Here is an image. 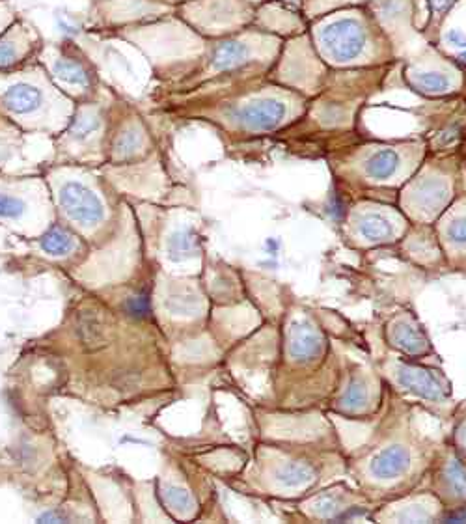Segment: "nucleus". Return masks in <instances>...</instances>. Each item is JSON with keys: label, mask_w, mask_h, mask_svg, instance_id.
I'll list each match as a JSON object with an SVG mask.
<instances>
[{"label": "nucleus", "mask_w": 466, "mask_h": 524, "mask_svg": "<svg viewBox=\"0 0 466 524\" xmlns=\"http://www.w3.org/2000/svg\"><path fill=\"white\" fill-rule=\"evenodd\" d=\"M330 68L317 56L308 32L284 40L269 79L299 92L304 97H314L329 77Z\"/></svg>", "instance_id": "nucleus-7"}, {"label": "nucleus", "mask_w": 466, "mask_h": 524, "mask_svg": "<svg viewBox=\"0 0 466 524\" xmlns=\"http://www.w3.org/2000/svg\"><path fill=\"white\" fill-rule=\"evenodd\" d=\"M53 196L56 206L69 221L96 228L107 219V202L94 178L81 170L56 172L53 176Z\"/></svg>", "instance_id": "nucleus-9"}, {"label": "nucleus", "mask_w": 466, "mask_h": 524, "mask_svg": "<svg viewBox=\"0 0 466 524\" xmlns=\"http://www.w3.org/2000/svg\"><path fill=\"white\" fill-rule=\"evenodd\" d=\"M14 127L15 125L12 124V122H8L4 116H0V155H4L6 153V135H10V133H14Z\"/></svg>", "instance_id": "nucleus-28"}, {"label": "nucleus", "mask_w": 466, "mask_h": 524, "mask_svg": "<svg viewBox=\"0 0 466 524\" xmlns=\"http://www.w3.org/2000/svg\"><path fill=\"white\" fill-rule=\"evenodd\" d=\"M256 8L258 6H282L288 10H295V12H302V2L304 0H250Z\"/></svg>", "instance_id": "nucleus-26"}, {"label": "nucleus", "mask_w": 466, "mask_h": 524, "mask_svg": "<svg viewBox=\"0 0 466 524\" xmlns=\"http://www.w3.org/2000/svg\"><path fill=\"white\" fill-rule=\"evenodd\" d=\"M153 2H159V4H163V6H168V8L176 10L178 6L185 4V2H191V0H153Z\"/></svg>", "instance_id": "nucleus-30"}, {"label": "nucleus", "mask_w": 466, "mask_h": 524, "mask_svg": "<svg viewBox=\"0 0 466 524\" xmlns=\"http://www.w3.org/2000/svg\"><path fill=\"white\" fill-rule=\"evenodd\" d=\"M88 28L97 34L157 21L174 14L172 8L153 0H90Z\"/></svg>", "instance_id": "nucleus-11"}, {"label": "nucleus", "mask_w": 466, "mask_h": 524, "mask_svg": "<svg viewBox=\"0 0 466 524\" xmlns=\"http://www.w3.org/2000/svg\"><path fill=\"white\" fill-rule=\"evenodd\" d=\"M38 523H68V517L60 511H47L38 517Z\"/></svg>", "instance_id": "nucleus-29"}, {"label": "nucleus", "mask_w": 466, "mask_h": 524, "mask_svg": "<svg viewBox=\"0 0 466 524\" xmlns=\"http://www.w3.org/2000/svg\"><path fill=\"white\" fill-rule=\"evenodd\" d=\"M125 312H127L129 318L137 319V321L150 318V297H148L146 293H140V295H135V297L127 299V303H125Z\"/></svg>", "instance_id": "nucleus-23"}, {"label": "nucleus", "mask_w": 466, "mask_h": 524, "mask_svg": "<svg viewBox=\"0 0 466 524\" xmlns=\"http://www.w3.org/2000/svg\"><path fill=\"white\" fill-rule=\"evenodd\" d=\"M38 62L56 88L73 103L94 99L105 84L96 62L79 43L71 40L43 43Z\"/></svg>", "instance_id": "nucleus-5"}, {"label": "nucleus", "mask_w": 466, "mask_h": 524, "mask_svg": "<svg viewBox=\"0 0 466 524\" xmlns=\"http://www.w3.org/2000/svg\"><path fill=\"white\" fill-rule=\"evenodd\" d=\"M418 144H375L368 146L360 159V172L371 183H392L411 172Z\"/></svg>", "instance_id": "nucleus-13"}, {"label": "nucleus", "mask_w": 466, "mask_h": 524, "mask_svg": "<svg viewBox=\"0 0 466 524\" xmlns=\"http://www.w3.org/2000/svg\"><path fill=\"white\" fill-rule=\"evenodd\" d=\"M459 2L461 0H414V23L420 15L424 17L418 30L427 42L435 43L442 23Z\"/></svg>", "instance_id": "nucleus-16"}, {"label": "nucleus", "mask_w": 466, "mask_h": 524, "mask_svg": "<svg viewBox=\"0 0 466 524\" xmlns=\"http://www.w3.org/2000/svg\"><path fill=\"white\" fill-rule=\"evenodd\" d=\"M174 15L200 36L215 40L254 27L256 6L250 0H191Z\"/></svg>", "instance_id": "nucleus-8"}, {"label": "nucleus", "mask_w": 466, "mask_h": 524, "mask_svg": "<svg viewBox=\"0 0 466 524\" xmlns=\"http://www.w3.org/2000/svg\"><path fill=\"white\" fill-rule=\"evenodd\" d=\"M450 235H452L453 241L466 243V215L453 222L452 228H450Z\"/></svg>", "instance_id": "nucleus-27"}, {"label": "nucleus", "mask_w": 466, "mask_h": 524, "mask_svg": "<svg viewBox=\"0 0 466 524\" xmlns=\"http://www.w3.org/2000/svg\"><path fill=\"white\" fill-rule=\"evenodd\" d=\"M42 249L49 256H68L71 250L75 249V235L69 232L68 228L53 224L40 239Z\"/></svg>", "instance_id": "nucleus-18"}, {"label": "nucleus", "mask_w": 466, "mask_h": 524, "mask_svg": "<svg viewBox=\"0 0 466 524\" xmlns=\"http://www.w3.org/2000/svg\"><path fill=\"white\" fill-rule=\"evenodd\" d=\"M165 497L168 504L176 510H189L191 508L192 500L187 491L178 489V487H166Z\"/></svg>", "instance_id": "nucleus-24"}, {"label": "nucleus", "mask_w": 466, "mask_h": 524, "mask_svg": "<svg viewBox=\"0 0 466 524\" xmlns=\"http://www.w3.org/2000/svg\"><path fill=\"white\" fill-rule=\"evenodd\" d=\"M401 83L427 99H453L466 92V69L444 55L437 45L425 42L414 53L398 60Z\"/></svg>", "instance_id": "nucleus-4"}, {"label": "nucleus", "mask_w": 466, "mask_h": 524, "mask_svg": "<svg viewBox=\"0 0 466 524\" xmlns=\"http://www.w3.org/2000/svg\"><path fill=\"white\" fill-rule=\"evenodd\" d=\"M306 32L317 56L330 69L384 68L396 62L394 49L366 0L308 21Z\"/></svg>", "instance_id": "nucleus-1"}, {"label": "nucleus", "mask_w": 466, "mask_h": 524, "mask_svg": "<svg viewBox=\"0 0 466 524\" xmlns=\"http://www.w3.org/2000/svg\"><path fill=\"white\" fill-rule=\"evenodd\" d=\"M116 92L103 84L94 99L75 103V111L62 131L60 146L73 157H107L110 111Z\"/></svg>", "instance_id": "nucleus-6"}, {"label": "nucleus", "mask_w": 466, "mask_h": 524, "mask_svg": "<svg viewBox=\"0 0 466 524\" xmlns=\"http://www.w3.org/2000/svg\"><path fill=\"white\" fill-rule=\"evenodd\" d=\"M366 4L392 45L396 62L427 42L414 23V0H366Z\"/></svg>", "instance_id": "nucleus-10"}, {"label": "nucleus", "mask_w": 466, "mask_h": 524, "mask_svg": "<svg viewBox=\"0 0 466 524\" xmlns=\"http://www.w3.org/2000/svg\"><path fill=\"white\" fill-rule=\"evenodd\" d=\"M364 0H304L302 2V15L306 17V21H312L319 15L329 14L334 10H342L347 6H355V4H362Z\"/></svg>", "instance_id": "nucleus-21"}, {"label": "nucleus", "mask_w": 466, "mask_h": 524, "mask_svg": "<svg viewBox=\"0 0 466 524\" xmlns=\"http://www.w3.org/2000/svg\"><path fill=\"white\" fill-rule=\"evenodd\" d=\"M19 17L14 0H0V34Z\"/></svg>", "instance_id": "nucleus-25"}, {"label": "nucleus", "mask_w": 466, "mask_h": 524, "mask_svg": "<svg viewBox=\"0 0 466 524\" xmlns=\"http://www.w3.org/2000/svg\"><path fill=\"white\" fill-rule=\"evenodd\" d=\"M196 99L211 118L247 135H267L291 124L308 107V97L267 77L235 84Z\"/></svg>", "instance_id": "nucleus-2"}, {"label": "nucleus", "mask_w": 466, "mask_h": 524, "mask_svg": "<svg viewBox=\"0 0 466 524\" xmlns=\"http://www.w3.org/2000/svg\"><path fill=\"white\" fill-rule=\"evenodd\" d=\"M191 232L189 230H179L176 234L170 237V245H168V250H170V256L174 260H183V258H189L191 256L192 247H194V241H192Z\"/></svg>", "instance_id": "nucleus-22"}, {"label": "nucleus", "mask_w": 466, "mask_h": 524, "mask_svg": "<svg viewBox=\"0 0 466 524\" xmlns=\"http://www.w3.org/2000/svg\"><path fill=\"white\" fill-rule=\"evenodd\" d=\"M409 194H411L412 204L420 207V211L437 213L440 207L450 200L452 183L440 172L425 174L420 180L412 183Z\"/></svg>", "instance_id": "nucleus-15"}, {"label": "nucleus", "mask_w": 466, "mask_h": 524, "mask_svg": "<svg viewBox=\"0 0 466 524\" xmlns=\"http://www.w3.org/2000/svg\"><path fill=\"white\" fill-rule=\"evenodd\" d=\"M42 32L25 17H17L10 27L0 34V71L23 68L38 60L42 51Z\"/></svg>", "instance_id": "nucleus-14"}, {"label": "nucleus", "mask_w": 466, "mask_h": 524, "mask_svg": "<svg viewBox=\"0 0 466 524\" xmlns=\"http://www.w3.org/2000/svg\"><path fill=\"white\" fill-rule=\"evenodd\" d=\"M360 232L373 241H383L394 232V224L383 211H368L360 221Z\"/></svg>", "instance_id": "nucleus-19"}, {"label": "nucleus", "mask_w": 466, "mask_h": 524, "mask_svg": "<svg viewBox=\"0 0 466 524\" xmlns=\"http://www.w3.org/2000/svg\"><path fill=\"white\" fill-rule=\"evenodd\" d=\"M409 465V457L403 450H388L375 459L373 470L381 478H392L398 476Z\"/></svg>", "instance_id": "nucleus-20"}, {"label": "nucleus", "mask_w": 466, "mask_h": 524, "mask_svg": "<svg viewBox=\"0 0 466 524\" xmlns=\"http://www.w3.org/2000/svg\"><path fill=\"white\" fill-rule=\"evenodd\" d=\"M73 111L75 103L56 88L38 60L0 71V116L17 127L45 133L64 131Z\"/></svg>", "instance_id": "nucleus-3"}, {"label": "nucleus", "mask_w": 466, "mask_h": 524, "mask_svg": "<svg viewBox=\"0 0 466 524\" xmlns=\"http://www.w3.org/2000/svg\"><path fill=\"white\" fill-rule=\"evenodd\" d=\"M448 521H466V511H459V513H455V515H450V517H446Z\"/></svg>", "instance_id": "nucleus-31"}, {"label": "nucleus", "mask_w": 466, "mask_h": 524, "mask_svg": "<svg viewBox=\"0 0 466 524\" xmlns=\"http://www.w3.org/2000/svg\"><path fill=\"white\" fill-rule=\"evenodd\" d=\"M150 152V131L137 112L127 109L120 114L118 96L114 97L110 111L107 157L114 165H127L142 159Z\"/></svg>", "instance_id": "nucleus-12"}, {"label": "nucleus", "mask_w": 466, "mask_h": 524, "mask_svg": "<svg viewBox=\"0 0 466 524\" xmlns=\"http://www.w3.org/2000/svg\"><path fill=\"white\" fill-rule=\"evenodd\" d=\"M30 213L25 187H0V221H23Z\"/></svg>", "instance_id": "nucleus-17"}]
</instances>
